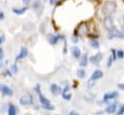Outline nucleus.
Here are the masks:
<instances>
[{
  "mask_svg": "<svg viewBox=\"0 0 124 115\" xmlns=\"http://www.w3.org/2000/svg\"><path fill=\"white\" fill-rule=\"evenodd\" d=\"M116 9H117L116 2L113 1V0H108V1H106V2L103 4L102 12H103V14H106V15H110V14H112L113 13H115Z\"/></svg>",
  "mask_w": 124,
  "mask_h": 115,
  "instance_id": "obj_1",
  "label": "nucleus"
},
{
  "mask_svg": "<svg viewBox=\"0 0 124 115\" xmlns=\"http://www.w3.org/2000/svg\"><path fill=\"white\" fill-rule=\"evenodd\" d=\"M107 38L108 40H112V39H123L124 38V33L122 31H119L117 30L115 27L108 30V34H107Z\"/></svg>",
  "mask_w": 124,
  "mask_h": 115,
  "instance_id": "obj_2",
  "label": "nucleus"
},
{
  "mask_svg": "<svg viewBox=\"0 0 124 115\" xmlns=\"http://www.w3.org/2000/svg\"><path fill=\"white\" fill-rule=\"evenodd\" d=\"M31 7H32L33 11L38 15H41L43 14V12H44V4H43L42 0H33Z\"/></svg>",
  "mask_w": 124,
  "mask_h": 115,
  "instance_id": "obj_3",
  "label": "nucleus"
},
{
  "mask_svg": "<svg viewBox=\"0 0 124 115\" xmlns=\"http://www.w3.org/2000/svg\"><path fill=\"white\" fill-rule=\"evenodd\" d=\"M75 33L78 36H85L88 34V27L84 22H81L78 24V26L77 27V29L75 30Z\"/></svg>",
  "mask_w": 124,
  "mask_h": 115,
  "instance_id": "obj_4",
  "label": "nucleus"
},
{
  "mask_svg": "<svg viewBox=\"0 0 124 115\" xmlns=\"http://www.w3.org/2000/svg\"><path fill=\"white\" fill-rule=\"evenodd\" d=\"M65 37L63 35H60V34H57V35H53V34H48L47 35V41L50 44L54 45L56 44L60 40H63Z\"/></svg>",
  "mask_w": 124,
  "mask_h": 115,
  "instance_id": "obj_5",
  "label": "nucleus"
},
{
  "mask_svg": "<svg viewBox=\"0 0 124 115\" xmlns=\"http://www.w3.org/2000/svg\"><path fill=\"white\" fill-rule=\"evenodd\" d=\"M103 24H104V27L108 30L114 28V22H113V18L111 17V15H106L104 17Z\"/></svg>",
  "mask_w": 124,
  "mask_h": 115,
  "instance_id": "obj_6",
  "label": "nucleus"
},
{
  "mask_svg": "<svg viewBox=\"0 0 124 115\" xmlns=\"http://www.w3.org/2000/svg\"><path fill=\"white\" fill-rule=\"evenodd\" d=\"M118 96V92L117 91H112V92H108L103 96V101H99V103H103V102H107L109 100H113Z\"/></svg>",
  "mask_w": 124,
  "mask_h": 115,
  "instance_id": "obj_7",
  "label": "nucleus"
},
{
  "mask_svg": "<svg viewBox=\"0 0 124 115\" xmlns=\"http://www.w3.org/2000/svg\"><path fill=\"white\" fill-rule=\"evenodd\" d=\"M34 102V99L32 96L30 95H27V96H22L20 99H19V103L21 105H30V104H33Z\"/></svg>",
  "mask_w": 124,
  "mask_h": 115,
  "instance_id": "obj_8",
  "label": "nucleus"
},
{
  "mask_svg": "<svg viewBox=\"0 0 124 115\" xmlns=\"http://www.w3.org/2000/svg\"><path fill=\"white\" fill-rule=\"evenodd\" d=\"M102 76H103V72H102L101 70H96V71L93 72V73L91 74V76H90V78H89V80H88V85L91 86L92 81H95V80L101 78Z\"/></svg>",
  "mask_w": 124,
  "mask_h": 115,
  "instance_id": "obj_9",
  "label": "nucleus"
},
{
  "mask_svg": "<svg viewBox=\"0 0 124 115\" xmlns=\"http://www.w3.org/2000/svg\"><path fill=\"white\" fill-rule=\"evenodd\" d=\"M0 92L3 95L9 96V97H12L14 95V91L12 90V88H10L8 85H5V84H0Z\"/></svg>",
  "mask_w": 124,
  "mask_h": 115,
  "instance_id": "obj_10",
  "label": "nucleus"
},
{
  "mask_svg": "<svg viewBox=\"0 0 124 115\" xmlns=\"http://www.w3.org/2000/svg\"><path fill=\"white\" fill-rule=\"evenodd\" d=\"M102 57H103V54L101 52H97L95 55H92L90 58H89V61L90 63H92L93 65H98L100 63V61L102 60Z\"/></svg>",
  "mask_w": 124,
  "mask_h": 115,
  "instance_id": "obj_11",
  "label": "nucleus"
},
{
  "mask_svg": "<svg viewBox=\"0 0 124 115\" xmlns=\"http://www.w3.org/2000/svg\"><path fill=\"white\" fill-rule=\"evenodd\" d=\"M28 55V49L25 47V46H22L20 48V51L18 53V55L16 57V63L18 61V60H21V59H24L25 57H27Z\"/></svg>",
  "mask_w": 124,
  "mask_h": 115,
  "instance_id": "obj_12",
  "label": "nucleus"
},
{
  "mask_svg": "<svg viewBox=\"0 0 124 115\" xmlns=\"http://www.w3.org/2000/svg\"><path fill=\"white\" fill-rule=\"evenodd\" d=\"M71 53L74 56V58H76V59H79V57L81 56V51H80L79 47H78L77 45H73L71 47Z\"/></svg>",
  "mask_w": 124,
  "mask_h": 115,
  "instance_id": "obj_13",
  "label": "nucleus"
},
{
  "mask_svg": "<svg viewBox=\"0 0 124 115\" xmlns=\"http://www.w3.org/2000/svg\"><path fill=\"white\" fill-rule=\"evenodd\" d=\"M28 10V7L27 6H24V7H20V8H13V13L15 14H17V15H21V14H24Z\"/></svg>",
  "mask_w": 124,
  "mask_h": 115,
  "instance_id": "obj_14",
  "label": "nucleus"
},
{
  "mask_svg": "<svg viewBox=\"0 0 124 115\" xmlns=\"http://www.w3.org/2000/svg\"><path fill=\"white\" fill-rule=\"evenodd\" d=\"M88 61H89V58L87 56V53L81 54V56L79 57V65H80V67H86Z\"/></svg>",
  "mask_w": 124,
  "mask_h": 115,
  "instance_id": "obj_15",
  "label": "nucleus"
},
{
  "mask_svg": "<svg viewBox=\"0 0 124 115\" xmlns=\"http://www.w3.org/2000/svg\"><path fill=\"white\" fill-rule=\"evenodd\" d=\"M61 88L57 85V84H51L50 85V92H51V94L52 95H54V96H57V95H59L60 93H61Z\"/></svg>",
  "mask_w": 124,
  "mask_h": 115,
  "instance_id": "obj_16",
  "label": "nucleus"
},
{
  "mask_svg": "<svg viewBox=\"0 0 124 115\" xmlns=\"http://www.w3.org/2000/svg\"><path fill=\"white\" fill-rule=\"evenodd\" d=\"M116 105H117V104H116L115 102L108 104V105L107 106V108H106V112L108 113V114H113V113L116 111Z\"/></svg>",
  "mask_w": 124,
  "mask_h": 115,
  "instance_id": "obj_17",
  "label": "nucleus"
},
{
  "mask_svg": "<svg viewBox=\"0 0 124 115\" xmlns=\"http://www.w3.org/2000/svg\"><path fill=\"white\" fill-rule=\"evenodd\" d=\"M89 43H90V46L94 49H98L100 47V43H99L98 40L95 39V38H91L90 41H89Z\"/></svg>",
  "mask_w": 124,
  "mask_h": 115,
  "instance_id": "obj_18",
  "label": "nucleus"
},
{
  "mask_svg": "<svg viewBox=\"0 0 124 115\" xmlns=\"http://www.w3.org/2000/svg\"><path fill=\"white\" fill-rule=\"evenodd\" d=\"M38 95H39V101H40V102H41V104H42V105H45V104H48V103H50L49 100H48V99H46L44 95H42L41 93H40V94H38Z\"/></svg>",
  "mask_w": 124,
  "mask_h": 115,
  "instance_id": "obj_19",
  "label": "nucleus"
},
{
  "mask_svg": "<svg viewBox=\"0 0 124 115\" xmlns=\"http://www.w3.org/2000/svg\"><path fill=\"white\" fill-rule=\"evenodd\" d=\"M8 115H16V108L13 104H9L8 107Z\"/></svg>",
  "mask_w": 124,
  "mask_h": 115,
  "instance_id": "obj_20",
  "label": "nucleus"
},
{
  "mask_svg": "<svg viewBox=\"0 0 124 115\" xmlns=\"http://www.w3.org/2000/svg\"><path fill=\"white\" fill-rule=\"evenodd\" d=\"M85 74H86V72H85V70H83V69H79V70L77 71V76L78 78H80V79L84 78Z\"/></svg>",
  "mask_w": 124,
  "mask_h": 115,
  "instance_id": "obj_21",
  "label": "nucleus"
},
{
  "mask_svg": "<svg viewBox=\"0 0 124 115\" xmlns=\"http://www.w3.org/2000/svg\"><path fill=\"white\" fill-rule=\"evenodd\" d=\"M116 56H117L118 59H122V58L124 57V51H123L122 49L116 50Z\"/></svg>",
  "mask_w": 124,
  "mask_h": 115,
  "instance_id": "obj_22",
  "label": "nucleus"
},
{
  "mask_svg": "<svg viewBox=\"0 0 124 115\" xmlns=\"http://www.w3.org/2000/svg\"><path fill=\"white\" fill-rule=\"evenodd\" d=\"M3 60H4V49L0 47V66L3 65Z\"/></svg>",
  "mask_w": 124,
  "mask_h": 115,
  "instance_id": "obj_23",
  "label": "nucleus"
},
{
  "mask_svg": "<svg viewBox=\"0 0 124 115\" xmlns=\"http://www.w3.org/2000/svg\"><path fill=\"white\" fill-rule=\"evenodd\" d=\"M63 41H64V46H63V53H64V54H66V53L68 52V44H67V40H66V38H64V39H63Z\"/></svg>",
  "mask_w": 124,
  "mask_h": 115,
  "instance_id": "obj_24",
  "label": "nucleus"
},
{
  "mask_svg": "<svg viewBox=\"0 0 124 115\" xmlns=\"http://www.w3.org/2000/svg\"><path fill=\"white\" fill-rule=\"evenodd\" d=\"M42 107H43V108H45V109H47V110H53V109H54V105H52L51 103L42 105Z\"/></svg>",
  "mask_w": 124,
  "mask_h": 115,
  "instance_id": "obj_25",
  "label": "nucleus"
},
{
  "mask_svg": "<svg viewBox=\"0 0 124 115\" xmlns=\"http://www.w3.org/2000/svg\"><path fill=\"white\" fill-rule=\"evenodd\" d=\"M71 97H72V95L70 93H63L62 94V98L64 100H66V101H70L71 100Z\"/></svg>",
  "mask_w": 124,
  "mask_h": 115,
  "instance_id": "obj_26",
  "label": "nucleus"
},
{
  "mask_svg": "<svg viewBox=\"0 0 124 115\" xmlns=\"http://www.w3.org/2000/svg\"><path fill=\"white\" fill-rule=\"evenodd\" d=\"M124 114V104H121L119 109L116 112V115H123Z\"/></svg>",
  "mask_w": 124,
  "mask_h": 115,
  "instance_id": "obj_27",
  "label": "nucleus"
},
{
  "mask_svg": "<svg viewBox=\"0 0 124 115\" xmlns=\"http://www.w3.org/2000/svg\"><path fill=\"white\" fill-rule=\"evenodd\" d=\"M61 0H49V4L52 6H58L60 4Z\"/></svg>",
  "mask_w": 124,
  "mask_h": 115,
  "instance_id": "obj_28",
  "label": "nucleus"
},
{
  "mask_svg": "<svg viewBox=\"0 0 124 115\" xmlns=\"http://www.w3.org/2000/svg\"><path fill=\"white\" fill-rule=\"evenodd\" d=\"M112 62H113V59H112V57H111V56H108V62H107V67H108V68L111 67V65H112Z\"/></svg>",
  "mask_w": 124,
  "mask_h": 115,
  "instance_id": "obj_29",
  "label": "nucleus"
},
{
  "mask_svg": "<svg viewBox=\"0 0 124 115\" xmlns=\"http://www.w3.org/2000/svg\"><path fill=\"white\" fill-rule=\"evenodd\" d=\"M110 51H111V57H112L113 61H115V60H116V58H117V56H116V50H115L114 48H111V49H110Z\"/></svg>",
  "mask_w": 124,
  "mask_h": 115,
  "instance_id": "obj_30",
  "label": "nucleus"
},
{
  "mask_svg": "<svg viewBox=\"0 0 124 115\" xmlns=\"http://www.w3.org/2000/svg\"><path fill=\"white\" fill-rule=\"evenodd\" d=\"M72 41H73V43H77L78 42V36L76 33L72 36Z\"/></svg>",
  "mask_w": 124,
  "mask_h": 115,
  "instance_id": "obj_31",
  "label": "nucleus"
},
{
  "mask_svg": "<svg viewBox=\"0 0 124 115\" xmlns=\"http://www.w3.org/2000/svg\"><path fill=\"white\" fill-rule=\"evenodd\" d=\"M12 72H14V73H16L17 72V71H18V69H17V66H16V63H15L13 66H12Z\"/></svg>",
  "mask_w": 124,
  "mask_h": 115,
  "instance_id": "obj_32",
  "label": "nucleus"
},
{
  "mask_svg": "<svg viewBox=\"0 0 124 115\" xmlns=\"http://www.w3.org/2000/svg\"><path fill=\"white\" fill-rule=\"evenodd\" d=\"M69 90H70V86H69V85H66V86L62 89L61 94H63V93H68V92H69Z\"/></svg>",
  "mask_w": 124,
  "mask_h": 115,
  "instance_id": "obj_33",
  "label": "nucleus"
},
{
  "mask_svg": "<svg viewBox=\"0 0 124 115\" xmlns=\"http://www.w3.org/2000/svg\"><path fill=\"white\" fill-rule=\"evenodd\" d=\"M32 1H33V0H22V4H23L24 6H28Z\"/></svg>",
  "mask_w": 124,
  "mask_h": 115,
  "instance_id": "obj_34",
  "label": "nucleus"
},
{
  "mask_svg": "<svg viewBox=\"0 0 124 115\" xmlns=\"http://www.w3.org/2000/svg\"><path fill=\"white\" fill-rule=\"evenodd\" d=\"M40 89H41L40 84H37V85H36V87H35V91H36L38 94H40V93H41V90H40Z\"/></svg>",
  "mask_w": 124,
  "mask_h": 115,
  "instance_id": "obj_35",
  "label": "nucleus"
},
{
  "mask_svg": "<svg viewBox=\"0 0 124 115\" xmlns=\"http://www.w3.org/2000/svg\"><path fill=\"white\" fill-rule=\"evenodd\" d=\"M117 87H118V89L124 91V82H123V83H119V84L117 85Z\"/></svg>",
  "mask_w": 124,
  "mask_h": 115,
  "instance_id": "obj_36",
  "label": "nucleus"
},
{
  "mask_svg": "<svg viewBox=\"0 0 124 115\" xmlns=\"http://www.w3.org/2000/svg\"><path fill=\"white\" fill-rule=\"evenodd\" d=\"M4 19H5V14L4 12L0 11V20H4Z\"/></svg>",
  "mask_w": 124,
  "mask_h": 115,
  "instance_id": "obj_37",
  "label": "nucleus"
},
{
  "mask_svg": "<svg viewBox=\"0 0 124 115\" xmlns=\"http://www.w3.org/2000/svg\"><path fill=\"white\" fill-rule=\"evenodd\" d=\"M5 40H6L5 36H4V35H1V36H0V44H1V43H3L5 42Z\"/></svg>",
  "mask_w": 124,
  "mask_h": 115,
  "instance_id": "obj_38",
  "label": "nucleus"
},
{
  "mask_svg": "<svg viewBox=\"0 0 124 115\" xmlns=\"http://www.w3.org/2000/svg\"><path fill=\"white\" fill-rule=\"evenodd\" d=\"M4 73H5V75H8V76H12V75H13V74H12V72H11L10 71H8V70H7V71H5V72H4Z\"/></svg>",
  "mask_w": 124,
  "mask_h": 115,
  "instance_id": "obj_39",
  "label": "nucleus"
},
{
  "mask_svg": "<svg viewBox=\"0 0 124 115\" xmlns=\"http://www.w3.org/2000/svg\"><path fill=\"white\" fill-rule=\"evenodd\" d=\"M69 115H78V113L75 112V111H70L69 112Z\"/></svg>",
  "mask_w": 124,
  "mask_h": 115,
  "instance_id": "obj_40",
  "label": "nucleus"
},
{
  "mask_svg": "<svg viewBox=\"0 0 124 115\" xmlns=\"http://www.w3.org/2000/svg\"><path fill=\"white\" fill-rule=\"evenodd\" d=\"M121 28H122V30H121V31L124 33V14H123V24H122V27H121Z\"/></svg>",
  "mask_w": 124,
  "mask_h": 115,
  "instance_id": "obj_41",
  "label": "nucleus"
},
{
  "mask_svg": "<svg viewBox=\"0 0 124 115\" xmlns=\"http://www.w3.org/2000/svg\"><path fill=\"white\" fill-rule=\"evenodd\" d=\"M78 115H79V114H78Z\"/></svg>",
  "mask_w": 124,
  "mask_h": 115,
  "instance_id": "obj_42",
  "label": "nucleus"
}]
</instances>
